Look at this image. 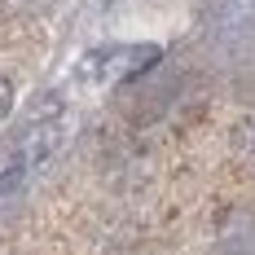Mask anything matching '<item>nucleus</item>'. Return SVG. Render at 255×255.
Here are the masks:
<instances>
[{
	"mask_svg": "<svg viewBox=\"0 0 255 255\" xmlns=\"http://www.w3.org/2000/svg\"><path fill=\"white\" fill-rule=\"evenodd\" d=\"M158 57H163L158 44H110V49L88 53L79 62V75L93 79V84H124V79L145 75Z\"/></svg>",
	"mask_w": 255,
	"mask_h": 255,
	"instance_id": "obj_1",
	"label": "nucleus"
},
{
	"mask_svg": "<svg viewBox=\"0 0 255 255\" xmlns=\"http://www.w3.org/2000/svg\"><path fill=\"white\" fill-rule=\"evenodd\" d=\"M9 110H13V84L0 75V119H9Z\"/></svg>",
	"mask_w": 255,
	"mask_h": 255,
	"instance_id": "obj_2",
	"label": "nucleus"
}]
</instances>
